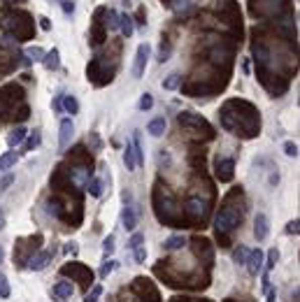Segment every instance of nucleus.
Here are the masks:
<instances>
[{
	"instance_id": "a878e982",
	"label": "nucleus",
	"mask_w": 300,
	"mask_h": 302,
	"mask_svg": "<svg viewBox=\"0 0 300 302\" xmlns=\"http://www.w3.org/2000/svg\"><path fill=\"white\" fill-rule=\"evenodd\" d=\"M102 17L107 19V21H105V28H109V30L119 28V14H116L114 10H105V14H102Z\"/></svg>"
},
{
	"instance_id": "9d476101",
	"label": "nucleus",
	"mask_w": 300,
	"mask_h": 302,
	"mask_svg": "<svg viewBox=\"0 0 300 302\" xmlns=\"http://www.w3.org/2000/svg\"><path fill=\"white\" fill-rule=\"evenodd\" d=\"M149 54H151L149 44H140L138 47V51H135V63H133V77L135 79H142L144 67H147V60H149Z\"/></svg>"
},
{
	"instance_id": "412c9836",
	"label": "nucleus",
	"mask_w": 300,
	"mask_h": 302,
	"mask_svg": "<svg viewBox=\"0 0 300 302\" xmlns=\"http://www.w3.org/2000/svg\"><path fill=\"white\" fill-rule=\"evenodd\" d=\"M58 49H51V51H47L44 54V58H42V63H44V67L47 70H56V67L61 65V60H58Z\"/></svg>"
},
{
	"instance_id": "aec40b11",
	"label": "nucleus",
	"mask_w": 300,
	"mask_h": 302,
	"mask_svg": "<svg viewBox=\"0 0 300 302\" xmlns=\"http://www.w3.org/2000/svg\"><path fill=\"white\" fill-rule=\"evenodd\" d=\"M119 28H121V33H124V37H128V40H131L133 33H135L133 17H128V14H119Z\"/></svg>"
},
{
	"instance_id": "1a4fd4ad",
	"label": "nucleus",
	"mask_w": 300,
	"mask_h": 302,
	"mask_svg": "<svg viewBox=\"0 0 300 302\" xmlns=\"http://www.w3.org/2000/svg\"><path fill=\"white\" fill-rule=\"evenodd\" d=\"M214 172H216V179H221L223 184L230 181L235 177V161L228 156H219L214 161Z\"/></svg>"
},
{
	"instance_id": "f8f14e48",
	"label": "nucleus",
	"mask_w": 300,
	"mask_h": 302,
	"mask_svg": "<svg viewBox=\"0 0 300 302\" xmlns=\"http://www.w3.org/2000/svg\"><path fill=\"white\" fill-rule=\"evenodd\" d=\"M268 235H270V218L261 211V214H256V218H254V237H256L258 242H263V240H268Z\"/></svg>"
},
{
	"instance_id": "f03ea898",
	"label": "nucleus",
	"mask_w": 300,
	"mask_h": 302,
	"mask_svg": "<svg viewBox=\"0 0 300 302\" xmlns=\"http://www.w3.org/2000/svg\"><path fill=\"white\" fill-rule=\"evenodd\" d=\"M3 30L7 33L10 40L17 37V42H26V40H30L33 33H35L33 17H30L28 12H12V10H5V12H3Z\"/></svg>"
},
{
	"instance_id": "ddd939ff",
	"label": "nucleus",
	"mask_w": 300,
	"mask_h": 302,
	"mask_svg": "<svg viewBox=\"0 0 300 302\" xmlns=\"http://www.w3.org/2000/svg\"><path fill=\"white\" fill-rule=\"evenodd\" d=\"M263 260H265V256H263V251L261 249H254V251H249V258H247V270H249V274L252 277H256L258 272L263 270Z\"/></svg>"
},
{
	"instance_id": "a19ab883",
	"label": "nucleus",
	"mask_w": 300,
	"mask_h": 302,
	"mask_svg": "<svg viewBox=\"0 0 300 302\" xmlns=\"http://www.w3.org/2000/svg\"><path fill=\"white\" fill-rule=\"evenodd\" d=\"M28 56H33L35 60H42L44 58V51L40 47H33V49H28Z\"/></svg>"
},
{
	"instance_id": "37998d69",
	"label": "nucleus",
	"mask_w": 300,
	"mask_h": 302,
	"mask_svg": "<svg viewBox=\"0 0 300 302\" xmlns=\"http://www.w3.org/2000/svg\"><path fill=\"white\" fill-rule=\"evenodd\" d=\"M158 163L170 165V154H165V149H158Z\"/></svg>"
},
{
	"instance_id": "f704fd0d",
	"label": "nucleus",
	"mask_w": 300,
	"mask_h": 302,
	"mask_svg": "<svg viewBox=\"0 0 300 302\" xmlns=\"http://www.w3.org/2000/svg\"><path fill=\"white\" fill-rule=\"evenodd\" d=\"M116 267V260H105V263H102V267H100V279H107L109 274H112V270H114Z\"/></svg>"
},
{
	"instance_id": "39448f33",
	"label": "nucleus",
	"mask_w": 300,
	"mask_h": 302,
	"mask_svg": "<svg viewBox=\"0 0 300 302\" xmlns=\"http://www.w3.org/2000/svg\"><path fill=\"white\" fill-rule=\"evenodd\" d=\"M186 223H191V228H198V225L207 223V216H210V207L200 195H191V198L184 202V211H182Z\"/></svg>"
},
{
	"instance_id": "09e8293b",
	"label": "nucleus",
	"mask_w": 300,
	"mask_h": 302,
	"mask_svg": "<svg viewBox=\"0 0 300 302\" xmlns=\"http://www.w3.org/2000/svg\"><path fill=\"white\" fill-rule=\"evenodd\" d=\"M5 223H7V218H5V211L0 209V230L5 228Z\"/></svg>"
},
{
	"instance_id": "cd10ccee",
	"label": "nucleus",
	"mask_w": 300,
	"mask_h": 302,
	"mask_svg": "<svg viewBox=\"0 0 300 302\" xmlns=\"http://www.w3.org/2000/svg\"><path fill=\"white\" fill-rule=\"evenodd\" d=\"M247 258H249V249L240 244V247L233 251V263H235V265H245Z\"/></svg>"
},
{
	"instance_id": "a18cd8bd",
	"label": "nucleus",
	"mask_w": 300,
	"mask_h": 302,
	"mask_svg": "<svg viewBox=\"0 0 300 302\" xmlns=\"http://www.w3.org/2000/svg\"><path fill=\"white\" fill-rule=\"evenodd\" d=\"M77 251H79V247H77V242H70L66 247V254H72V256H77Z\"/></svg>"
},
{
	"instance_id": "dca6fc26",
	"label": "nucleus",
	"mask_w": 300,
	"mask_h": 302,
	"mask_svg": "<svg viewBox=\"0 0 300 302\" xmlns=\"http://www.w3.org/2000/svg\"><path fill=\"white\" fill-rule=\"evenodd\" d=\"M121 225L126 230H135V225H138V214H135V209L133 207H124V211H121Z\"/></svg>"
},
{
	"instance_id": "a211bd4d",
	"label": "nucleus",
	"mask_w": 300,
	"mask_h": 302,
	"mask_svg": "<svg viewBox=\"0 0 300 302\" xmlns=\"http://www.w3.org/2000/svg\"><path fill=\"white\" fill-rule=\"evenodd\" d=\"M26 135H28V130H26L24 126H17V128L12 130V133L7 135V144H10V146H19V144H24Z\"/></svg>"
},
{
	"instance_id": "f257e3e1",
	"label": "nucleus",
	"mask_w": 300,
	"mask_h": 302,
	"mask_svg": "<svg viewBox=\"0 0 300 302\" xmlns=\"http://www.w3.org/2000/svg\"><path fill=\"white\" fill-rule=\"evenodd\" d=\"M230 103L237 109V114H233V112L223 105V109L219 112L221 126L233 135L256 137V135L261 133V114H258V109L254 107L252 103H247V100H230Z\"/></svg>"
},
{
	"instance_id": "0eeeda50",
	"label": "nucleus",
	"mask_w": 300,
	"mask_h": 302,
	"mask_svg": "<svg viewBox=\"0 0 300 302\" xmlns=\"http://www.w3.org/2000/svg\"><path fill=\"white\" fill-rule=\"evenodd\" d=\"M254 17H279L282 10H288V0H252L249 5Z\"/></svg>"
},
{
	"instance_id": "bb28decb",
	"label": "nucleus",
	"mask_w": 300,
	"mask_h": 302,
	"mask_svg": "<svg viewBox=\"0 0 300 302\" xmlns=\"http://www.w3.org/2000/svg\"><path fill=\"white\" fill-rule=\"evenodd\" d=\"M63 107H66V112L68 114H77L79 112V103H77V98L75 96H63Z\"/></svg>"
},
{
	"instance_id": "49530a36",
	"label": "nucleus",
	"mask_w": 300,
	"mask_h": 302,
	"mask_svg": "<svg viewBox=\"0 0 300 302\" xmlns=\"http://www.w3.org/2000/svg\"><path fill=\"white\" fill-rule=\"evenodd\" d=\"M40 26H42V30H51V21L47 17H40Z\"/></svg>"
},
{
	"instance_id": "864d4df0",
	"label": "nucleus",
	"mask_w": 300,
	"mask_h": 302,
	"mask_svg": "<svg viewBox=\"0 0 300 302\" xmlns=\"http://www.w3.org/2000/svg\"><path fill=\"white\" fill-rule=\"evenodd\" d=\"M3 258H5V249L0 247V263H3Z\"/></svg>"
},
{
	"instance_id": "393cba45",
	"label": "nucleus",
	"mask_w": 300,
	"mask_h": 302,
	"mask_svg": "<svg viewBox=\"0 0 300 302\" xmlns=\"http://www.w3.org/2000/svg\"><path fill=\"white\" fill-rule=\"evenodd\" d=\"M86 191L91 193V198H100L102 195V181L98 177H91L89 184H86Z\"/></svg>"
},
{
	"instance_id": "c9c22d12",
	"label": "nucleus",
	"mask_w": 300,
	"mask_h": 302,
	"mask_svg": "<svg viewBox=\"0 0 300 302\" xmlns=\"http://www.w3.org/2000/svg\"><path fill=\"white\" fill-rule=\"evenodd\" d=\"M277 260H279V251H277V249H270V251H268V258H265L263 263L268 270H272V267L277 265Z\"/></svg>"
},
{
	"instance_id": "473e14b6",
	"label": "nucleus",
	"mask_w": 300,
	"mask_h": 302,
	"mask_svg": "<svg viewBox=\"0 0 300 302\" xmlns=\"http://www.w3.org/2000/svg\"><path fill=\"white\" fill-rule=\"evenodd\" d=\"M100 295H102V286L96 284V286H93V288H91L89 293L84 295V302H98V300H100Z\"/></svg>"
},
{
	"instance_id": "2f4dec72",
	"label": "nucleus",
	"mask_w": 300,
	"mask_h": 302,
	"mask_svg": "<svg viewBox=\"0 0 300 302\" xmlns=\"http://www.w3.org/2000/svg\"><path fill=\"white\" fill-rule=\"evenodd\" d=\"M114 249H116V244H114V235L109 233V235L105 237V242H102V254H105V256H112V254H114Z\"/></svg>"
},
{
	"instance_id": "9b49d317",
	"label": "nucleus",
	"mask_w": 300,
	"mask_h": 302,
	"mask_svg": "<svg viewBox=\"0 0 300 302\" xmlns=\"http://www.w3.org/2000/svg\"><path fill=\"white\" fill-rule=\"evenodd\" d=\"M51 258H54V251H37V254H33L30 256V260H28V270H33V272H42V270H47V265L51 263Z\"/></svg>"
},
{
	"instance_id": "8fccbe9b",
	"label": "nucleus",
	"mask_w": 300,
	"mask_h": 302,
	"mask_svg": "<svg viewBox=\"0 0 300 302\" xmlns=\"http://www.w3.org/2000/svg\"><path fill=\"white\" fill-rule=\"evenodd\" d=\"M63 109V103H61V98H56L54 100V112H61Z\"/></svg>"
},
{
	"instance_id": "4468645a",
	"label": "nucleus",
	"mask_w": 300,
	"mask_h": 302,
	"mask_svg": "<svg viewBox=\"0 0 300 302\" xmlns=\"http://www.w3.org/2000/svg\"><path fill=\"white\" fill-rule=\"evenodd\" d=\"M58 149L63 151L68 146V142L72 139V135H75V123H72V119H63L61 121V128H58Z\"/></svg>"
},
{
	"instance_id": "7ed1b4c3",
	"label": "nucleus",
	"mask_w": 300,
	"mask_h": 302,
	"mask_svg": "<svg viewBox=\"0 0 300 302\" xmlns=\"http://www.w3.org/2000/svg\"><path fill=\"white\" fill-rule=\"evenodd\" d=\"M242 216H245V207L237 209V207H233L228 202V198H226V205L221 207V211H219V216H216V221H214V230H216L219 242H221V247H228V244H230L228 235L240 228Z\"/></svg>"
},
{
	"instance_id": "c03bdc74",
	"label": "nucleus",
	"mask_w": 300,
	"mask_h": 302,
	"mask_svg": "<svg viewBox=\"0 0 300 302\" xmlns=\"http://www.w3.org/2000/svg\"><path fill=\"white\" fill-rule=\"evenodd\" d=\"M12 181H14V177H12V175L3 177V179H0V191H5V188L10 186V184H12Z\"/></svg>"
},
{
	"instance_id": "e433bc0d",
	"label": "nucleus",
	"mask_w": 300,
	"mask_h": 302,
	"mask_svg": "<svg viewBox=\"0 0 300 302\" xmlns=\"http://www.w3.org/2000/svg\"><path fill=\"white\" fill-rule=\"evenodd\" d=\"M142 242H144V235H142V233H133L131 240H128V249H138V247H142Z\"/></svg>"
},
{
	"instance_id": "3c124183",
	"label": "nucleus",
	"mask_w": 300,
	"mask_h": 302,
	"mask_svg": "<svg viewBox=\"0 0 300 302\" xmlns=\"http://www.w3.org/2000/svg\"><path fill=\"white\" fill-rule=\"evenodd\" d=\"M270 184H272V186H275V184H279V175H272L270 177Z\"/></svg>"
},
{
	"instance_id": "b1692460",
	"label": "nucleus",
	"mask_w": 300,
	"mask_h": 302,
	"mask_svg": "<svg viewBox=\"0 0 300 302\" xmlns=\"http://www.w3.org/2000/svg\"><path fill=\"white\" fill-rule=\"evenodd\" d=\"M40 142H42V135H40V130H30L28 139L24 142V151H33L35 146H40Z\"/></svg>"
},
{
	"instance_id": "7c9ffc66",
	"label": "nucleus",
	"mask_w": 300,
	"mask_h": 302,
	"mask_svg": "<svg viewBox=\"0 0 300 302\" xmlns=\"http://www.w3.org/2000/svg\"><path fill=\"white\" fill-rule=\"evenodd\" d=\"M12 295V288H10V281H7V277L0 272V297L3 300H7V297Z\"/></svg>"
},
{
	"instance_id": "58836bf2",
	"label": "nucleus",
	"mask_w": 300,
	"mask_h": 302,
	"mask_svg": "<svg viewBox=\"0 0 300 302\" xmlns=\"http://www.w3.org/2000/svg\"><path fill=\"white\" fill-rule=\"evenodd\" d=\"M135 251V263H144L147 260V249L144 247H138V249H133Z\"/></svg>"
},
{
	"instance_id": "de8ad7c7",
	"label": "nucleus",
	"mask_w": 300,
	"mask_h": 302,
	"mask_svg": "<svg viewBox=\"0 0 300 302\" xmlns=\"http://www.w3.org/2000/svg\"><path fill=\"white\" fill-rule=\"evenodd\" d=\"M138 24H140V26L147 24V21H144V7H140V12H138Z\"/></svg>"
},
{
	"instance_id": "79ce46f5",
	"label": "nucleus",
	"mask_w": 300,
	"mask_h": 302,
	"mask_svg": "<svg viewBox=\"0 0 300 302\" xmlns=\"http://www.w3.org/2000/svg\"><path fill=\"white\" fill-rule=\"evenodd\" d=\"M61 7H63V12L66 14L75 12V3H72V0H61Z\"/></svg>"
},
{
	"instance_id": "72a5a7b5",
	"label": "nucleus",
	"mask_w": 300,
	"mask_h": 302,
	"mask_svg": "<svg viewBox=\"0 0 300 302\" xmlns=\"http://www.w3.org/2000/svg\"><path fill=\"white\" fill-rule=\"evenodd\" d=\"M179 82H182L179 74H170L168 79H163V89H165V91H172V89H177V86H179Z\"/></svg>"
},
{
	"instance_id": "6ab92c4d",
	"label": "nucleus",
	"mask_w": 300,
	"mask_h": 302,
	"mask_svg": "<svg viewBox=\"0 0 300 302\" xmlns=\"http://www.w3.org/2000/svg\"><path fill=\"white\" fill-rule=\"evenodd\" d=\"M184 247H186L184 235H172L163 242V249H165V251H179V249H184Z\"/></svg>"
},
{
	"instance_id": "4c0bfd02",
	"label": "nucleus",
	"mask_w": 300,
	"mask_h": 302,
	"mask_svg": "<svg viewBox=\"0 0 300 302\" xmlns=\"http://www.w3.org/2000/svg\"><path fill=\"white\" fill-rule=\"evenodd\" d=\"M284 154H286L288 158H295L298 156V144H295V142H284Z\"/></svg>"
},
{
	"instance_id": "f3484780",
	"label": "nucleus",
	"mask_w": 300,
	"mask_h": 302,
	"mask_svg": "<svg viewBox=\"0 0 300 302\" xmlns=\"http://www.w3.org/2000/svg\"><path fill=\"white\" fill-rule=\"evenodd\" d=\"M165 128H168V121H165V116H158V119L149 121V126H147V133H149L151 137H161V135L165 133Z\"/></svg>"
},
{
	"instance_id": "ea45409f",
	"label": "nucleus",
	"mask_w": 300,
	"mask_h": 302,
	"mask_svg": "<svg viewBox=\"0 0 300 302\" xmlns=\"http://www.w3.org/2000/svg\"><path fill=\"white\" fill-rule=\"evenodd\" d=\"M286 233H288V235H298V233H300L298 218H295V221H291V223H286Z\"/></svg>"
},
{
	"instance_id": "5701e85b",
	"label": "nucleus",
	"mask_w": 300,
	"mask_h": 302,
	"mask_svg": "<svg viewBox=\"0 0 300 302\" xmlns=\"http://www.w3.org/2000/svg\"><path fill=\"white\" fill-rule=\"evenodd\" d=\"M17 161H19L17 151H7V154H3V156H0V172H3V170H10L12 165H17Z\"/></svg>"
},
{
	"instance_id": "c85d7f7f",
	"label": "nucleus",
	"mask_w": 300,
	"mask_h": 302,
	"mask_svg": "<svg viewBox=\"0 0 300 302\" xmlns=\"http://www.w3.org/2000/svg\"><path fill=\"white\" fill-rule=\"evenodd\" d=\"M189 7H191V0H170V10H172L174 14L186 12Z\"/></svg>"
},
{
	"instance_id": "603ef678",
	"label": "nucleus",
	"mask_w": 300,
	"mask_h": 302,
	"mask_svg": "<svg viewBox=\"0 0 300 302\" xmlns=\"http://www.w3.org/2000/svg\"><path fill=\"white\" fill-rule=\"evenodd\" d=\"M268 302H275V293L272 290H268Z\"/></svg>"
},
{
	"instance_id": "c756f323",
	"label": "nucleus",
	"mask_w": 300,
	"mask_h": 302,
	"mask_svg": "<svg viewBox=\"0 0 300 302\" xmlns=\"http://www.w3.org/2000/svg\"><path fill=\"white\" fill-rule=\"evenodd\" d=\"M138 107H140V112H149V109L154 107V96H151V93H142Z\"/></svg>"
},
{
	"instance_id": "4be33fe9",
	"label": "nucleus",
	"mask_w": 300,
	"mask_h": 302,
	"mask_svg": "<svg viewBox=\"0 0 300 302\" xmlns=\"http://www.w3.org/2000/svg\"><path fill=\"white\" fill-rule=\"evenodd\" d=\"M124 165L128 168V172H133V170L138 168V163H135V151H133V144L128 142L126 149H124Z\"/></svg>"
},
{
	"instance_id": "6e6552de",
	"label": "nucleus",
	"mask_w": 300,
	"mask_h": 302,
	"mask_svg": "<svg viewBox=\"0 0 300 302\" xmlns=\"http://www.w3.org/2000/svg\"><path fill=\"white\" fill-rule=\"evenodd\" d=\"M61 274L63 277H75L82 284V288H89L91 281H93V272L82 263H68L66 267H61Z\"/></svg>"
},
{
	"instance_id": "423d86ee",
	"label": "nucleus",
	"mask_w": 300,
	"mask_h": 302,
	"mask_svg": "<svg viewBox=\"0 0 300 302\" xmlns=\"http://www.w3.org/2000/svg\"><path fill=\"white\" fill-rule=\"evenodd\" d=\"M42 244V235H33L28 240H19V244H14V265L17 267H26L28 265L30 256L35 254Z\"/></svg>"
},
{
	"instance_id": "20e7f679",
	"label": "nucleus",
	"mask_w": 300,
	"mask_h": 302,
	"mask_svg": "<svg viewBox=\"0 0 300 302\" xmlns=\"http://www.w3.org/2000/svg\"><path fill=\"white\" fill-rule=\"evenodd\" d=\"M177 121H179V126L184 128V133L191 135V137H196V139H212L214 137V130H212L210 123H207L203 116L193 114V112H182V114L177 116Z\"/></svg>"
},
{
	"instance_id": "2eb2a0df",
	"label": "nucleus",
	"mask_w": 300,
	"mask_h": 302,
	"mask_svg": "<svg viewBox=\"0 0 300 302\" xmlns=\"http://www.w3.org/2000/svg\"><path fill=\"white\" fill-rule=\"evenodd\" d=\"M72 293H75V286H72L70 281H58V284H54V288H51V295L61 302L72 297Z\"/></svg>"
}]
</instances>
